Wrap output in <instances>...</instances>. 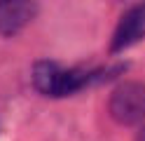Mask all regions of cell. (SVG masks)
<instances>
[{
  "label": "cell",
  "mask_w": 145,
  "mask_h": 141,
  "mask_svg": "<svg viewBox=\"0 0 145 141\" xmlns=\"http://www.w3.org/2000/svg\"><path fill=\"white\" fill-rule=\"evenodd\" d=\"M122 68L115 71H105V68H96V71H84V68H66L56 61H38L33 66V87L44 97H70L80 89L94 87V85L103 82L108 78H115Z\"/></svg>",
  "instance_id": "obj_1"
},
{
  "label": "cell",
  "mask_w": 145,
  "mask_h": 141,
  "mask_svg": "<svg viewBox=\"0 0 145 141\" xmlns=\"http://www.w3.org/2000/svg\"><path fill=\"white\" fill-rule=\"evenodd\" d=\"M108 111L115 122L124 127H136L145 122V82H120L110 92Z\"/></svg>",
  "instance_id": "obj_2"
},
{
  "label": "cell",
  "mask_w": 145,
  "mask_h": 141,
  "mask_svg": "<svg viewBox=\"0 0 145 141\" xmlns=\"http://www.w3.org/2000/svg\"><path fill=\"white\" fill-rule=\"evenodd\" d=\"M143 38H145V3H136L117 21L110 40V52L117 54L122 50H129L136 42H140Z\"/></svg>",
  "instance_id": "obj_3"
},
{
  "label": "cell",
  "mask_w": 145,
  "mask_h": 141,
  "mask_svg": "<svg viewBox=\"0 0 145 141\" xmlns=\"http://www.w3.org/2000/svg\"><path fill=\"white\" fill-rule=\"evenodd\" d=\"M40 9V0H0V35L12 38L28 26Z\"/></svg>",
  "instance_id": "obj_4"
},
{
  "label": "cell",
  "mask_w": 145,
  "mask_h": 141,
  "mask_svg": "<svg viewBox=\"0 0 145 141\" xmlns=\"http://www.w3.org/2000/svg\"><path fill=\"white\" fill-rule=\"evenodd\" d=\"M136 141H145V125H140L138 134H136Z\"/></svg>",
  "instance_id": "obj_5"
}]
</instances>
